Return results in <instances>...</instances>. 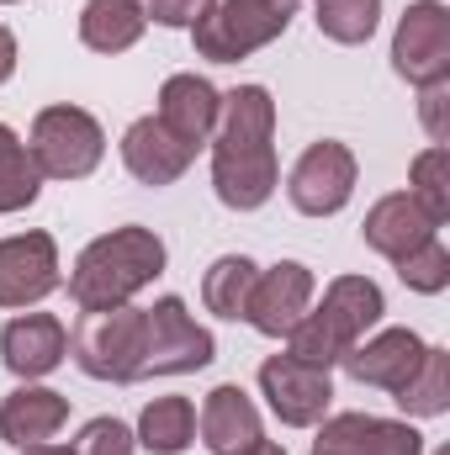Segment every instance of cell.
<instances>
[{
	"instance_id": "6da1fadb",
	"label": "cell",
	"mask_w": 450,
	"mask_h": 455,
	"mask_svg": "<svg viewBox=\"0 0 450 455\" xmlns=\"http://www.w3.org/2000/svg\"><path fill=\"white\" fill-rule=\"evenodd\" d=\"M276 186V101L265 85H238L223 96L213 127V191L228 212H260Z\"/></svg>"
},
{
	"instance_id": "7a4b0ae2",
	"label": "cell",
	"mask_w": 450,
	"mask_h": 455,
	"mask_svg": "<svg viewBox=\"0 0 450 455\" xmlns=\"http://www.w3.org/2000/svg\"><path fill=\"white\" fill-rule=\"evenodd\" d=\"M159 275H165V238L143 223H127L80 249L69 270V297L80 313H107V307H127Z\"/></svg>"
},
{
	"instance_id": "3957f363",
	"label": "cell",
	"mask_w": 450,
	"mask_h": 455,
	"mask_svg": "<svg viewBox=\"0 0 450 455\" xmlns=\"http://www.w3.org/2000/svg\"><path fill=\"white\" fill-rule=\"evenodd\" d=\"M387 313V297L371 275H334L324 302L308 307V318L286 334V355L313 365V371H334L339 360L366 339Z\"/></svg>"
},
{
	"instance_id": "277c9868",
	"label": "cell",
	"mask_w": 450,
	"mask_h": 455,
	"mask_svg": "<svg viewBox=\"0 0 450 455\" xmlns=\"http://www.w3.org/2000/svg\"><path fill=\"white\" fill-rule=\"evenodd\" d=\"M75 365L91 381H143V360H149V313L143 307H107V313H85L69 334Z\"/></svg>"
},
{
	"instance_id": "5b68a950",
	"label": "cell",
	"mask_w": 450,
	"mask_h": 455,
	"mask_svg": "<svg viewBox=\"0 0 450 455\" xmlns=\"http://www.w3.org/2000/svg\"><path fill=\"white\" fill-rule=\"evenodd\" d=\"M292 27V0H213V11L191 27L197 59L207 64H238Z\"/></svg>"
},
{
	"instance_id": "8992f818",
	"label": "cell",
	"mask_w": 450,
	"mask_h": 455,
	"mask_svg": "<svg viewBox=\"0 0 450 455\" xmlns=\"http://www.w3.org/2000/svg\"><path fill=\"white\" fill-rule=\"evenodd\" d=\"M32 164L43 180H85L107 159V132L85 107H43L32 116Z\"/></svg>"
},
{
	"instance_id": "52a82bcc",
	"label": "cell",
	"mask_w": 450,
	"mask_h": 455,
	"mask_svg": "<svg viewBox=\"0 0 450 455\" xmlns=\"http://www.w3.org/2000/svg\"><path fill=\"white\" fill-rule=\"evenodd\" d=\"M149 313V360H143V376H191V371H207L218 360V339L186 313L181 297H159Z\"/></svg>"
},
{
	"instance_id": "ba28073f",
	"label": "cell",
	"mask_w": 450,
	"mask_h": 455,
	"mask_svg": "<svg viewBox=\"0 0 450 455\" xmlns=\"http://www.w3.org/2000/svg\"><path fill=\"white\" fill-rule=\"evenodd\" d=\"M355 180H360L355 154H350L339 138H324V143H313V148L292 164L286 196H292V207H297L302 218H334V212L350 207Z\"/></svg>"
},
{
	"instance_id": "9c48e42d",
	"label": "cell",
	"mask_w": 450,
	"mask_h": 455,
	"mask_svg": "<svg viewBox=\"0 0 450 455\" xmlns=\"http://www.w3.org/2000/svg\"><path fill=\"white\" fill-rule=\"evenodd\" d=\"M392 69L408 85H440L450 80V11L440 0H414L392 32Z\"/></svg>"
},
{
	"instance_id": "30bf717a",
	"label": "cell",
	"mask_w": 450,
	"mask_h": 455,
	"mask_svg": "<svg viewBox=\"0 0 450 455\" xmlns=\"http://www.w3.org/2000/svg\"><path fill=\"white\" fill-rule=\"evenodd\" d=\"M59 243L53 233H11L0 238V307H37L43 297L59 291Z\"/></svg>"
},
{
	"instance_id": "8fae6325",
	"label": "cell",
	"mask_w": 450,
	"mask_h": 455,
	"mask_svg": "<svg viewBox=\"0 0 450 455\" xmlns=\"http://www.w3.org/2000/svg\"><path fill=\"white\" fill-rule=\"evenodd\" d=\"M260 392H265L270 413H276L286 429H313V424H324V413H329L334 381H329V371H313V365H302V360H292V355H270V360L260 365Z\"/></svg>"
},
{
	"instance_id": "7c38bea8",
	"label": "cell",
	"mask_w": 450,
	"mask_h": 455,
	"mask_svg": "<svg viewBox=\"0 0 450 455\" xmlns=\"http://www.w3.org/2000/svg\"><path fill=\"white\" fill-rule=\"evenodd\" d=\"M308 307H313V270L302 259H276L270 270L254 275L244 323H254L265 339H286L308 318Z\"/></svg>"
},
{
	"instance_id": "4fadbf2b",
	"label": "cell",
	"mask_w": 450,
	"mask_h": 455,
	"mask_svg": "<svg viewBox=\"0 0 450 455\" xmlns=\"http://www.w3.org/2000/svg\"><path fill=\"white\" fill-rule=\"evenodd\" d=\"M313 455H424V435L408 419L334 413V419H324Z\"/></svg>"
},
{
	"instance_id": "5bb4252c",
	"label": "cell",
	"mask_w": 450,
	"mask_h": 455,
	"mask_svg": "<svg viewBox=\"0 0 450 455\" xmlns=\"http://www.w3.org/2000/svg\"><path fill=\"white\" fill-rule=\"evenodd\" d=\"M69 355V329L53 318V313H21L0 329V360L11 376L21 381H43L64 365Z\"/></svg>"
},
{
	"instance_id": "9a60e30c",
	"label": "cell",
	"mask_w": 450,
	"mask_h": 455,
	"mask_svg": "<svg viewBox=\"0 0 450 455\" xmlns=\"http://www.w3.org/2000/svg\"><path fill=\"white\" fill-rule=\"evenodd\" d=\"M191 159H197V148H186L159 116H138L127 132H122V164H127V175L138 180V186H175L186 170H191Z\"/></svg>"
},
{
	"instance_id": "2e32d148",
	"label": "cell",
	"mask_w": 450,
	"mask_h": 455,
	"mask_svg": "<svg viewBox=\"0 0 450 455\" xmlns=\"http://www.w3.org/2000/svg\"><path fill=\"white\" fill-rule=\"evenodd\" d=\"M260 440H265V424H260L254 397L238 381L213 387L202 403V445L213 455H249Z\"/></svg>"
},
{
	"instance_id": "e0dca14e",
	"label": "cell",
	"mask_w": 450,
	"mask_h": 455,
	"mask_svg": "<svg viewBox=\"0 0 450 455\" xmlns=\"http://www.w3.org/2000/svg\"><path fill=\"white\" fill-rule=\"evenodd\" d=\"M424 360V339L414 329H382L376 339H360L339 365L360 381V387H382V392H398Z\"/></svg>"
},
{
	"instance_id": "ac0fdd59",
	"label": "cell",
	"mask_w": 450,
	"mask_h": 455,
	"mask_svg": "<svg viewBox=\"0 0 450 455\" xmlns=\"http://www.w3.org/2000/svg\"><path fill=\"white\" fill-rule=\"evenodd\" d=\"M64 424H69V397L53 392V387H32V381H21L16 392L0 397V440L16 445V451L53 440Z\"/></svg>"
},
{
	"instance_id": "d6986e66",
	"label": "cell",
	"mask_w": 450,
	"mask_h": 455,
	"mask_svg": "<svg viewBox=\"0 0 450 455\" xmlns=\"http://www.w3.org/2000/svg\"><path fill=\"white\" fill-rule=\"evenodd\" d=\"M218 112H223V96H218V85L202 80V75H170V80L159 85V112L154 116H159L186 148H202V143L213 138Z\"/></svg>"
},
{
	"instance_id": "ffe728a7",
	"label": "cell",
	"mask_w": 450,
	"mask_h": 455,
	"mask_svg": "<svg viewBox=\"0 0 450 455\" xmlns=\"http://www.w3.org/2000/svg\"><path fill=\"white\" fill-rule=\"evenodd\" d=\"M440 233V223L408 196V191H392V196H382L371 212H366V223H360V238L382 254V259H403V254H414L419 243H430Z\"/></svg>"
},
{
	"instance_id": "44dd1931",
	"label": "cell",
	"mask_w": 450,
	"mask_h": 455,
	"mask_svg": "<svg viewBox=\"0 0 450 455\" xmlns=\"http://www.w3.org/2000/svg\"><path fill=\"white\" fill-rule=\"evenodd\" d=\"M143 27H149L143 0H85V11H80V43L107 59L127 53L143 37Z\"/></svg>"
},
{
	"instance_id": "7402d4cb",
	"label": "cell",
	"mask_w": 450,
	"mask_h": 455,
	"mask_svg": "<svg viewBox=\"0 0 450 455\" xmlns=\"http://www.w3.org/2000/svg\"><path fill=\"white\" fill-rule=\"evenodd\" d=\"M133 440L154 455H181L197 440V408H191V397H154V403L138 413Z\"/></svg>"
},
{
	"instance_id": "603a6c76",
	"label": "cell",
	"mask_w": 450,
	"mask_h": 455,
	"mask_svg": "<svg viewBox=\"0 0 450 455\" xmlns=\"http://www.w3.org/2000/svg\"><path fill=\"white\" fill-rule=\"evenodd\" d=\"M392 403L408 413V419H440L450 408V349L440 344H424V360L419 371L392 392Z\"/></svg>"
},
{
	"instance_id": "cb8c5ba5",
	"label": "cell",
	"mask_w": 450,
	"mask_h": 455,
	"mask_svg": "<svg viewBox=\"0 0 450 455\" xmlns=\"http://www.w3.org/2000/svg\"><path fill=\"white\" fill-rule=\"evenodd\" d=\"M254 275H260V265H254L249 254H223V259H213V270L202 275V302H207V313L238 323V318L249 313Z\"/></svg>"
},
{
	"instance_id": "d4e9b609",
	"label": "cell",
	"mask_w": 450,
	"mask_h": 455,
	"mask_svg": "<svg viewBox=\"0 0 450 455\" xmlns=\"http://www.w3.org/2000/svg\"><path fill=\"white\" fill-rule=\"evenodd\" d=\"M43 191V175L27 154V143L0 122V212H27Z\"/></svg>"
},
{
	"instance_id": "484cf974",
	"label": "cell",
	"mask_w": 450,
	"mask_h": 455,
	"mask_svg": "<svg viewBox=\"0 0 450 455\" xmlns=\"http://www.w3.org/2000/svg\"><path fill=\"white\" fill-rule=\"evenodd\" d=\"M313 21L329 43L360 48L382 27V0H313Z\"/></svg>"
},
{
	"instance_id": "4316f807",
	"label": "cell",
	"mask_w": 450,
	"mask_h": 455,
	"mask_svg": "<svg viewBox=\"0 0 450 455\" xmlns=\"http://www.w3.org/2000/svg\"><path fill=\"white\" fill-rule=\"evenodd\" d=\"M408 196H414L435 223L450 218V154H446V143H430V148L408 164Z\"/></svg>"
},
{
	"instance_id": "83f0119b",
	"label": "cell",
	"mask_w": 450,
	"mask_h": 455,
	"mask_svg": "<svg viewBox=\"0 0 450 455\" xmlns=\"http://www.w3.org/2000/svg\"><path fill=\"white\" fill-rule=\"evenodd\" d=\"M398 275H403L408 291H419V297H440V291L450 286V249L440 243V233H435L430 243H419L414 254H403V259H398Z\"/></svg>"
},
{
	"instance_id": "f1b7e54d",
	"label": "cell",
	"mask_w": 450,
	"mask_h": 455,
	"mask_svg": "<svg viewBox=\"0 0 450 455\" xmlns=\"http://www.w3.org/2000/svg\"><path fill=\"white\" fill-rule=\"evenodd\" d=\"M133 451H138V440L122 419H91L75 440V455H133Z\"/></svg>"
},
{
	"instance_id": "f546056e",
	"label": "cell",
	"mask_w": 450,
	"mask_h": 455,
	"mask_svg": "<svg viewBox=\"0 0 450 455\" xmlns=\"http://www.w3.org/2000/svg\"><path fill=\"white\" fill-rule=\"evenodd\" d=\"M207 11H213V0H143V16L159 27H175V32H191Z\"/></svg>"
},
{
	"instance_id": "4dcf8cb0",
	"label": "cell",
	"mask_w": 450,
	"mask_h": 455,
	"mask_svg": "<svg viewBox=\"0 0 450 455\" xmlns=\"http://www.w3.org/2000/svg\"><path fill=\"white\" fill-rule=\"evenodd\" d=\"M446 96H450V80L424 85V127H430L435 143H446Z\"/></svg>"
},
{
	"instance_id": "1f68e13d",
	"label": "cell",
	"mask_w": 450,
	"mask_h": 455,
	"mask_svg": "<svg viewBox=\"0 0 450 455\" xmlns=\"http://www.w3.org/2000/svg\"><path fill=\"white\" fill-rule=\"evenodd\" d=\"M16 75V37H11V27H0V85Z\"/></svg>"
},
{
	"instance_id": "d6a6232c",
	"label": "cell",
	"mask_w": 450,
	"mask_h": 455,
	"mask_svg": "<svg viewBox=\"0 0 450 455\" xmlns=\"http://www.w3.org/2000/svg\"><path fill=\"white\" fill-rule=\"evenodd\" d=\"M21 455H75V451H64V445H48V440H43V445H27Z\"/></svg>"
},
{
	"instance_id": "836d02e7",
	"label": "cell",
	"mask_w": 450,
	"mask_h": 455,
	"mask_svg": "<svg viewBox=\"0 0 450 455\" xmlns=\"http://www.w3.org/2000/svg\"><path fill=\"white\" fill-rule=\"evenodd\" d=\"M249 455H286V445H276V440H260Z\"/></svg>"
},
{
	"instance_id": "e575fe53",
	"label": "cell",
	"mask_w": 450,
	"mask_h": 455,
	"mask_svg": "<svg viewBox=\"0 0 450 455\" xmlns=\"http://www.w3.org/2000/svg\"><path fill=\"white\" fill-rule=\"evenodd\" d=\"M0 5H21V0H0Z\"/></svg>"
},
{
	"instance_id": "d590c367",
	"label": "cell",
	"mask_w": 450,
	"mask_h": 455,
	"mask_svg": "<svg viewBox=\"0 0 450 455\" xmlns=\"http://www.w3.org/2000/svg\"><path fill=\"white\" fill-rule=\"evenodd\" d=\"M435 455H446V451H435Z\"/></svg>"
}]
</instances>
